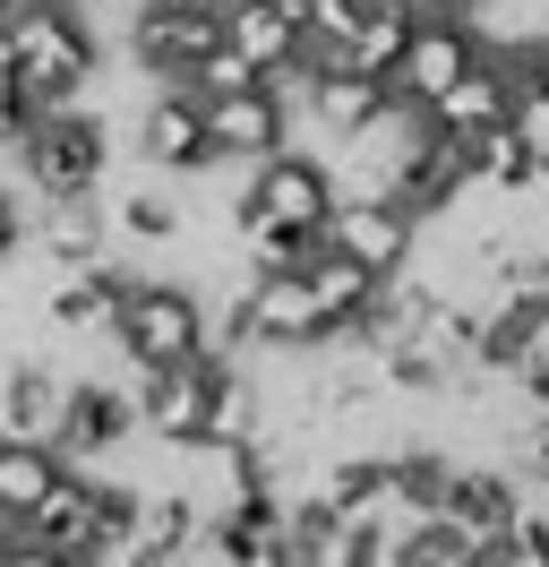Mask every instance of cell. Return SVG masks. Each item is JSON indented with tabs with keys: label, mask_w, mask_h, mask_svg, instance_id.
Here are the masks:
<instances>
[{
	"label": "cell",
	"mask_w": 549,
	"mask_h": 567,
	"mask_svg": "<svg viewBox=\"0 0 549 567\" xmlns=\"http://www.w3.org/2000/svg\"><path fill=\"white\" fill-rule=\"evenodd\" d=\"M130 430H137V379L130 388H121V379H69L52 447H61L69 464H86V456H103V447H121Z\"/></svg>",
	"instance_id": "cell-10"
},
{
	"label": "cell",
	"mask_w": 549,
	"mask_h": 567,
	"mask_svg": "<svg viewBox=\"0 0 549 567\" xmlns=\"http://www.w3.org/2000/svg\"><path fill=\"white\" fill-rule=\"evenodd\" d=\"M43 258H61V267H95L103 258L95 189H86V198H52V215H43Z\"/></svg>",
	"instance_id": "cell-21"
},
{
	"label": "cell",
	"mask_w": 549,
	"mask_h": 567,
	"mask_svg": "<svg viewBox=\"0 0 549 567\" xmlns=\"http://www.w3.org/2000/svg\"><path fill=\"white\" fill-rule=\"evenodd\" d=\"M9 52H18V86H27V104H77L103 70V43L86 27V9H69V0H18L9 18Z\"/></svg>",
	"instance_id": "cell-1"
},
{
	"label": "cell",
	"mask_w": 549,
	"mask_h": 567,
	"mask_svg": "<svg viewBox=\"0 0 549 567\" xmlns=\"http://www.w3.org/2000/svg\"><path fill=\"white\" fill-rule=\"evenodd\" d=\"M61 473H69V456L52 447V439H9V430H0V516H18V525H27L34 498L52 491Z\"/></svg>",
	"instance_id": "cell-19"
},
{
	"label": "cell",
	"mask_w": 549,
	"mask_h": 567,
	"mask_svg": "<svg viewBox=\"0 0 549 567\" xmlns=\"http://www.w3.org/2000/svg\"><path fill=\"white\" fill-rule=\"evenodd\" d=\"M206 379H215V353L172 361V370H146V379H137V422L155 430L164 447H198V430H206Z\"/></svg>",
	"instance_id": "cell-11"
},
{
	"label": "cell",
	"mask_w": 549,
	"mask_h": 567,
	"mask_svg": "<svg viewBox=\"0 0 549 567\" xmlns=\"http://www.w3.org/2000/svg\"><path fill=\"white\" fill-rule=\"evenodd\" d=\"M121 292H130V276H112V267H69L52 292H43V327L52 336H103L112 327V310H121Z\"/></svg>",
	"instance_id": "cell-16"
},
{
	"label": "cell",
	"mask_w": 549,
	"mask_h": 567,
	"mask_svg": "<svg viewBox=\"0 0 549 567\" xmlns=\"http://www.w3.org/2000/svg\"><path fill=\"white\" fill-rule=\"evenodd\" d=\"M0 78H18V52H9V27H0Z\"/></svg>",
	"instance_id": "cell-26"
},
{
	"label": "cell",
	"mask_w": 549,
	"mask_h": 567,
	"mask_svg": "<svg viewBox=\"0 0 549 567\" xmlns=\"http://www.w3.org/2000/svg\"><path fill=\"white\" fill-rule=\"evenodd\" d=\"M267 430V388H258V370L249 361H215V379H206V430L198 447H240V439H258Z\"/></svg>",
	"instance_id": "cell-15"
},
{
	"label": "cell",
	"mask_w": 549,
	"mask_h": 567,
	"mask_svg": "<svg viewBox=\"0 0 549 567\" xmlns=\"http://www.w3.org/2000/svg\"><path fill=\"white\" fill-rule=\"evenodd\" d=\"M438 516H446V525H464L480 550H489L498 533H515V516H524V491H515L507 464H464V456H455V482H446Z\"/></svg>",
	"instance_id": "cell-13"
},
{
	"label": "cell",
	"mask_w": 549,
	"mask_h": 567,
	"mask_svg": "<svg viewBox=\"0 0 549 567\" xmlns=\"http://www.w3.org/2000/svg\"><path fill=\"white\" fill-rule=\"evenodd\" d=\"M240 319H249V353H327L335 344V319L318 310L301 267H249Z\"/></svg>",
	"instance_id": "cell-4"
},
{
	"label": "cell",
	"mask_w": 549,
	"mask_h": 567,
	"mask_svg": "<svg viewBox=\"0 0 549 567\" xmlns=\"http://www.w3.org/2000/svg\"><path fill=\"white\" fill-rule=\"evenodd\" d=\"M198 104H206V146H215V164H258V155H274V146L292 138V121H301L267 78H258V86H232V95H198Z\"/></svg>",
	"instance_id": "cell-7"
},
{
	"label": "cell",
	"mask_w": 549,
	"mask_h": 567,
	"mask_svg": "<svg viewBox=\"0 0 549 567\" xmlns=\"http://www.w3.org/2000/svg\"><path fill=\"white\" fill-rule=\"evenodd\" d=\"M103 336H112L121 361L146 379V370H172V361L206 353V301L189 292V284H130Z\"/></svg>",
	"instance_id": "cell-2"
},
{
	"label": "cell",
	"mask_w": 549,
	"mask_h": 567,
	"mask_svg": "<svg viewBox=\"0 0 549 567\" xmlns=\"http://www.w3.org/2000/svg\"><path fill=\"white\" fill-rule=\"evenodd\" d=\"M18 164H27V181L43 189V198H86V189H103V164H112V138H103L95 112L77 104H43L27 121V138L9 146Z\"/></svg>",
	"instance_id": "cell-3"
},
{
	"label": "cell",
	"mask_w": 549,
	"mask_h": 567,
	"mask_svg": "<svg viewBox=\"0 0 549 567\" xmlns=\"http://www.w3.org/2000/svg\"><path fill=\"white\" fill-rule=\"evenodd\" d=\"M215 9H224V43H240L258 61V78L301 52V9L292 0H215Z\"/></svg>",
	"instance_id": "cell-17"
},
{
	"label": "cell",
	"mask_w": 549,
	"mask_h": 567,
	"mask_svg": "<svg viewBox=\"0 0 549 567\" xmlns=\"http://www.w3.org/2000/svg\"><path fill=\"white\" fill-rule=\"evenodd\" d=\"M137 155L155 173H206L215 146H206V104L180 86V78H155V95L137 112Z\"/></svg>",
	"instance_id": "cell-9"
},
{
	"label": "cell",
	"mask_w": 549,
	"mask_h": 567,
	"mask_svg": "<svg viewBox=\"0 0 549 567\" xmlns=\"http://www.w3.org/2000/svg\"><path fill=\"white\" fill-rule=\"evenodd\" d=\"M240 189H249V207H258V215H274V224H309V233H318L327 207H335V173H327V155H301L292 138L274 146V155H258Z\"/></svg>",
	"instance_id": "cell-8"
},
{
	"label": "cell",
	"mask_w": 549,
	"mask_h": 567,
	"mask_svg": "<svg viewBox=\"0 0 549 567\" xmlns=\"http://www.w3.org/2000/svg\"><path fill=\"white\" fill-rule=\"evenodd\" d=\"M377 104H386V78H370V70H318V78H309V95H301V112L327 130V146L352 138Z\"/></svg>",
	"instance_id": "cell-18"
},
{
	"label": "cell",
	"mask_w": 549,
	"mask_h": 567,
	"mask_svg": "<svg viewBox=\"0 0 549 567\" xmlns=\"http://www.w3.org/2000/svg\"><path fill=\"white\" fill-rule=\"evenodd\" d=\"M180 86H189V95H232V86H258V61H249L240 43H206L198 61L180 70Z\"/></svg>",
	"instance_id": "cell-22"
},
{
	"label": "cell",
	"mask_w": 549,
	"mask_h": 567,
	"mask_svg": "<svg viewBox=\"0 0 549 567\" xmlns=\"http://www.w3.org/2000/svg\"><path fill=\"white\" fill-rule=\"evenodd\" d=\"M421 112H429L438 130H455V138H473V130H498V121H515V86H507V70H498V52L480 43V61L455 78L446 95H429Z\"/></svg>",
	"instance_id": "cell-14"
},
{
	"label": "cell",
	"mask_w": 549,
	"mask_h": 567,
	"mask_svg": "<svg viewBox=\"0 0 549 567\" xmlns=\"http://www.w3.org/2000/svg\"><path fill=\"white\" fill-rule=\"evenodd\" d=\"M69 404V370L43 353H9L0 361V430L9 439H52Z\"/></svg>",
	"instance_id": "cell-12"
},
{
	"label": "cell",
	"mask_w": 549,
	"mask_h": 567,
	"mask_svg": "<svg viewBox=\"0 0 549 567\" xmlns=\"http://www.w3.org/2000/svg\"><path fill=\"white\" fill-rule=\"evenodd\" d=\"M18 241H27V224H18V207H9V198H0V267H9V258H18Z\"/></svg>",
	"instance_id": "cell-25"
},
{
	"label": "cell",
	"mask_w": 549,
	"mask_h": 567,
	"mask_svg": "<svg viewBox=\"0 0 549 567\" xmlns=\"http://www.w3.org/2000/svg\"><path fill=\"white\" fill-rule=\"evenodd\" d=\"M27 121H34V104H27V86L18 78H0V155L27 138Z\"/></svg>",
	"instance_id": "cell-24"
},
{
	"label": "cell",
	"mask_w": 549,
	"mask_h": 567,
	"mask_svg": "<svg viewBox=\"0 0 549 567\" xmlns=\"http://www.w3.org/2000/svg\"><path fill=\"white\" fill-rule=\"evenodd\" d=\"M69 9H86V0H69Z\"/></svg>",
	"instance_id": "cell-29"
},
{
	"label": "cell",
	"mask_w": 549,
	"mask_h": 567,
	"mask_svg": "<svg viewBox=\"0 0 549 567\" xmlns=\"http://www.w3.org/2000/svg\"><path fill=\"white\" fill-rule=\"evenodd\" d=\"M318 241L343 249V258H361L370 276H404L412 258H421V224H412L395 198H335L327 224H318Z\"/></svg>",
	"instance_id": "cell-6"
},
{
	"label": "cell",
	"mask_w": 549,
	"mask_h": 567,
	"mask_svg": "<svg viewBox=\"0 0 549 567\" xmlns=\"http://www.w3.org/2000/svg\"><path fill=\"white\" fill-rule=\"evenodd\" d=\"M9 9H18V0H0V18H9Z\"/></svg>",
	"instance_id": "cell-27"
},
{
	"label": "cell",
	"mask_w": 549,
	"mask_h": 567,
	"mask_svg": "<svg viewBox=\"0 0 549 567\" xmlns=\"http://www.w3.org/2000/svg\"><path fill=\"white\" fill-rule=\"evenodd\" d=\"M455 9H480V0H455Z\"/></svg>",
	"instance_id": "cell-28"
},
{
	"label": "cell",
	"mask_w": 549,
	"mask_h": 567,
	"mask_svg": "<svg viewBox=\"0 0 549 567\" xmlns=\"http://www.w3.org/2000/svg\"><path fill=\"white\" fill-rule=\"evenodd\" d=\"M480 61V27L473 9H438V18H412L404 52H395V70H386V95H404V104H429L446 95L455 78Z\"/></svg>",
	"instance_id": "cell-5"
},
{
	"label": "cell",
	"mask_w": 549,
	"mask_h": 567,
	"mask_svg": "<svg viewBox=\"0 0 549 567\" xmlns=\"http://www.w3.org/2000/svg\"><path fill=\"white\" fill-rule=\"evenodd\" d=\"M301 276H309V292H318V310H327V319H335V327L352 319L361 301H370L377 284H386V276H370L361 258H343V249H327V241L309 249V267H301Z\"/></svg>",
	"instance_id": "cell-20"
},
{
	"label": "cell",
	"mask_w": 549,
	"mask_h": 567,
	"mask_svg": "<svg viewBox=\"0 0 549 567\" xmlns=\"http://www.w3.org/2000/svg\"><path fill=\"white\" fill-rule=\"evenodd\" d=\"M112 224H121L130 241H180V198H164V189H121Z\"/></svg>",
	"instance_id": "cell-23"
}]
</instances>
